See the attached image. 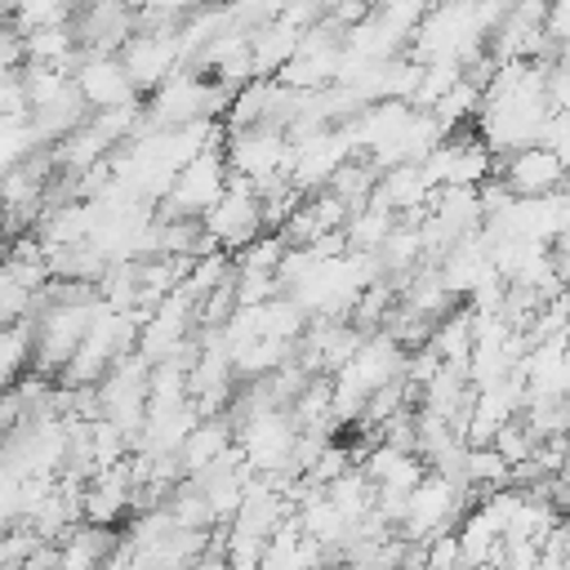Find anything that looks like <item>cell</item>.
<instances>
[{
	"mask_svg": "<svg viewBox=\"0 0 570 570\" xmlns=\"http://www.w3.org/2000/svg\"><path fill=\"white\" fill-rule=\"evenodd\" d=\"M227 169L236 178L272 183V178H289L294 174V142L285 129L272 125H254V129H236L227 134Z\"/></svg>",
	"mask_w": 570,
	"mask_h": 570,
	"instance_id": "6da1fadb",
	"label": "cell"
},
{
	"mask_svg": "<svg viewBox=\"0 0 570 570\" xmlns=\"http://www.w3.org/2000/svg\"><path fill=\"white\" fill-rule=\"evenodd\" d=\"M232 183V169H227V156L223 151H205L196 156L178 178H174V191L160 200V223H178V218H205L223 191Z\"/></svg>",
	"mask_w": 570,
	"mask_h": 570,
	"instance_id": "7a4b0ae2",
	"label": "cell"
},
{
	"mask_svg": "<svg viewBox=\"0 0 570 570\" xmlns=\"http://www.w3.org/2000/svg\"><path fill=\"white\" fill-rule=\"evenodd\" d=\"M200 223H205V232L218 240V249H245V245H254L258 236H267L263 196L254 191L249 178H236V174H232L223 200H218Z\"/></svg>",
	"mask_w": 570,
	"mask_h": 570,
	"instance_id": "3957f363",
	"label": "cell"
},
{
	"mask_svg": "<svg viewBox=\"0 0 570 570\" xmlns=\"http://www.w3.org/2000/svg\"><path fill=\"white\" fill-rule=\"evenodd\" d=\"M468 490H459V485H450L445 476H436V472H428V481L410 494V508H405V521H401V539L405 543H432L436 534H445V530H454V521H459V499H463Z\"/></svg>",
	"mask_w": 570,
	"mask_h": 570,
	"instance_id": "277c9868",
	"label": "cell"
},
{
	"mask_svg": "<svg viewBox=\"0 0 570 570\" xmlns=\"http://www.w3.org/2000/svg\"><path fill=\"white\" fill-rule=\"evenodd\" d=\"M120 62L134 80V89H160L169 85L178 71H183V45H178V31H138L125 49H120Z\"/></svg>",
	"mask_w": 570,
	"mask_h": 570,
	"instance_id": "5b68a950",
	"label": "cell"
},
{
	"mask_svg": "<svg viewBox=\"0 0 570 570\" xmlns=\"http://www.w3.org/2000/svg\"><path fill=\"white\" fill-rule=\"evenodd\" d=\"M71 80L94 111H120V107L138 102V89H134L125 62L116 53H85L80 67L71 71Z\"/></svg>",
	"mask_w": 570,
	"mask_h": 570,
	"instance_id": "8992f818",
	"label": "cell"
},
{
	"mask_svg": "<svg viewBox=\"0 0 570 570\" xmlns=\"http://www.w3.org/2000/svg\"><path fill=\"white\" fill-rule=\"evenodd\" d=\"M503 183L512 187L517 200H539V196L566 191L570 178H566L552 147H530V151H517L503 160Z\"/></svg>",
	"mask_w": 570,
	"mask_h": 570,
	"instance_id": "52a82bcc",
	"label": "cell"
},
{
	"mask_svg": "<svg viewBox=\"0 0 570 570\" xmlns=\"http://www.w3.org/2000/svg\"><path fill=\"white\" fill-rule=\"evenodd\" d=\"M405 347L392 338V334H370L365 343H361V352H356V361L347 365V374L361 383V387H370V392H379V387H387V383H396V379H405Z\"/></svg>",
	"mask_w": 570,
	"mask_h": 570,
	"instance_id": "ba28073f",
	"label": "cell"
},
{
	"mask_svg": "<svg viewBox=\"0 0 570 570\" xmlns=\"http://www.w3.org/2000/svg\"><path fill=\"white\" fill-rule=\"evenodd\" d=\"M303 36H307V31L289 27L285 18H276V22L258 27V31L249 36V49H254V80H272V76H281V71L298 58Z\"/></svg>",
	"mask_w": 570,
	"mask_h": 570,
	"instance_id": "9c48e42d",
	"label": "cell"
},
{
	"mask_svg": "<svg viewBox=\"0 0 570 570\" xmlns=\"http://www.w3.org/2000/svg\"><path fill=\"white\" fill-rule=\"evenodd\" d=\"M236 445V423L227 419V414H218V419H205L191 436H187V445L178 450V459H183V472L187 476H200V472H209L227 450Z\"/></svg>",
	"mask_w": 570,
	"mask_h": 570,
	"instance_id": "30bf717a",
	"label": "cell"
},
{
	"mask_svg": "<svg viewBox=\"0 0 570 570\" xmlns=\"http://www.w3.org/2000/svg\"><path fill=\"white\" fill-rule=\"evenodd\" d=\"M347 245H352V254H379L383 245H387V236L396 232V214L392 209H379V205H365V209H356L352 218H347Z\"/></svg>",
	"mask_w": 570,
	"mask_h": 570,
	"instance_id": "8fae6325",
	"label": "cell"
},
{
	"mask_svg": "<svg viewBox=\"0 0 570 570\" xmlns=\"http://www.w3.org/2000/svg\"><path fill=\"white\" fill-rule=\"evenodd\" d=\"M285 249H289V245L267 232V236H258L254 245H245V249L236 254V272H240V276H276Z\"/></svg>",
	"mask_w": 570,
	"mask_h": 570,
	"instance_id": "7c38bea8",
	"label": "cell"
},
{
	"mask_svg": "<svg viewBox=\"0 0 570 570\" xmlns=\"http://www.w3.org/2000/svg\"><path fill=\"white\" fill-rule=\"evenodd\" d=\"M481 107H485V89H476L472 80H459V85L436 102V116L454 129L463 116H481Z\"/></svg>",
	"mask_w": 570,
	"mask_h": 570,
	"instance_id": "4fadbf2b",
	"label": "cell"
},
{
	"mask_svg": "<svg viewBox=\"0 0 570 570\" xmlns=\"http://www.w3.org/2000/svg\"><path fill=\"white\" fill-rule=\"evenodd\" d=\"M494 450L517 468V463H530V459H534L539 441H534V432H530V423H525V419H512V423H503V428H499Z\"/></svg>",
	"mask_w": 570,
	"mask_h": 570,
	"instance_id": "5bb4252c",
	"label": "cell"
},
{
	"mask_svg": "<svg viewBox=\"0 0 570 570\" xmlns=\"http://www.w3.org/2000/svg\"><path fill=\"white\" fill-rule=\"evenodd\" d=\"M31 98H27V80L22 71H4L0 76V120H31Z\"/></svg>",
	"mask_w": 570,
	"mask_h": 570,
	"instance_id": "9a60e30c",
	"label": "cell"
},
{
	"mask_svg": "<svg viewBox=\"0 0 570 570\" xmlns=\"http://www.w3.org/2000/svg\"><path fill=\"white\" fill-rule=\"evenodd\" d=\"M428 548V570H468L463 566V548H459V534L454 530H445V534H436L432 543H423Z\"/></svg>",
	"mask_w": 570,
	"mask_h": 570,
	"instance_id": "2e32d148",
	"label": "cell"
},
{
	"mask_svg": "<svg viewBox=\"0 0 570 570\" xmlns=\"http://www.w3.org/2000/svg\"><path fill=\"white\" fill-rule=\"evenodd\" d=\"M543 147L557 151V160H561V169H566V178H570V111H557V116H552Z\"/></svg>",
	"mask_w": 570,
	"mask_h": 570,
	"instance_id": "e0dca14e",
	"label": "cell"
},
{
	"mask_svg": "<svg viewBox=\"0 0 570 570\" xmlns=\"http://www.w3.org/2000/svg\"><path fill=\"white\" fill-rule=\"evenodd\" d=\"M543 31H548V40H552L561 53H570V0L548 9V27H543Z\"/></svg>",
	"mask_w": 570,
	"mask_h": 570,
	"instance_id": "ac0fdd59",
	"label": "cell"
},
{
	"mask_svg": "<svg viewBox=\"0 0 570 570\" xmlns=\"http://www.w3.org/2000/svg\"><path fill=\"white\" fill-rule=\"evenodd\" d=\"M191 570H227V557H209V552H205V557H200Z\"/></svg>",
	"mask_w": 570,
	"mask_h": 570,
	"instance_id": "d6986e66",
	"label": "cell"
},
{
	"mask_svg": "<svg viewBox=\"0 0 570 570\" xmlns=\"http://www.w3.org/2000/svg\"><path fill=\"white\" fill-rule=\"evenodd\" d=\"M476 570H499V566H476Z\"/></svg>",
	"mask_w": 570,
	"mask_h": 570,
	"instance_id": "ffe728a7",
	"label": "cell"
}]
</instances>
